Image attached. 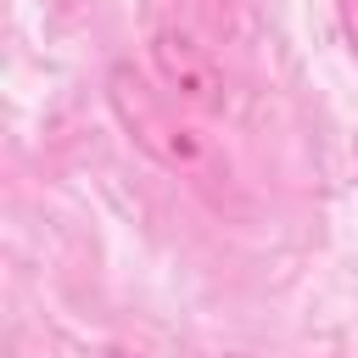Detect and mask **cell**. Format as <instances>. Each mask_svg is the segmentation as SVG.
I'll return each mask as SVG.
<instances>
[{
	"label": "cell",
	"mask_w": 358,
	"mask_h": 358,
	"mask_svg": "<svg viewBox=\"0 0 358 358\" xmlns=\"http://www.w3.org/2000/svg\"><path fill=\"white\" fill-rule=\"evenodd\" d=\"M336 22H341V39H347L352 56H358V0H336Z\"/></svg>",
	"instance_id": "cell-3"
},
{
	"label": "cell",
	"mask_w": 358,
	"mask_h": 358,
	"mask_svg": "<svg viewBox=\"0 0 358 358\" xmlns=\"http://www.w3.org/2000/svg\"><path fill=\"white\" fill-rule=\"evenodd\" d=\"M106 101H112V117L123 123V134L168 173H185V179H218V157L213 145L179 117L173 95L157 90L145 73H134L129 62H117L106 73Z\"/></svg>",
	"instance_id": "cell-1"
},
{
	"label": "cell",
	"mask_w": 358,
	"mask_h": 358,
	"mask_svg": "<svg viewBox=\"0 0 358 358\" xmlns=\"http://www.w3.org/2000/svg\"><path fill=\"white\" fill-rule=\"evenodd\" d=\"M151 67H157L162 90H168L179 106H190V112H201V117H224V112H229L224 67H218V56H213L190 28H179V22L151 28Z\"/></svg>",
	"instance_id": "cell-2"
}]
</instances>
